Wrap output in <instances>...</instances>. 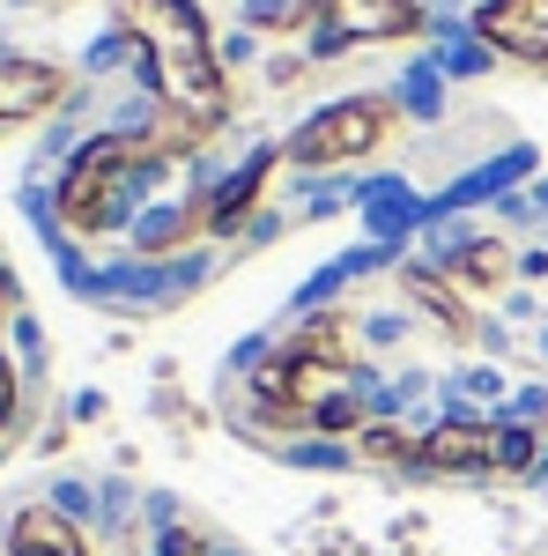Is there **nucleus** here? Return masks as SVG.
<instances>
[{
	"label": "nucleus",
	"mask_w": 548,
	"mask_h": 556,
	"mask_svg": "<svg viewBox=\"0 0 548 556\" xmlns=\"http://www.w3.org/2000/svg\"><path fill=\"white\" fill-rule=\"evenodd\" d=\"M15 424V371H8V356H0V430Z\"/></svg>",
	"instance_id": "18"
},
{
	"label": "nucleus",
	"mask_w": 548,
	"mask_h": 556,
	"mask_svg": "<svg viewBox=\"0 0 548 556\" xmlns=\"http://www.w3.org/2000/svg\"><path fill=\"white\" fill-rule=\"evenodd\" d=\"M474 38L519 67H548V0H482Z\"/></svg>",
	"instance_id": "5"
},
{
	"label": "nucleus",
	"mask_w": 548,
	"mask_h": 556,
	"mask_svg": "<svg viewBox=\"0 0 548 556\" xmlns=\"http://www.w3.org/2000/svg\"><path fill=\"white\" fill-rule=\"evenodd\" d=\"M112 15L156 75V104L193 112L201 127L230 119V83H222V60H215L208 15L193 0H112Z\"/></svg>",
	"instance_id": "1"
},
{
	"label": "nucleus",
	"mask_w": 548,
	"mask_h": 556,
	"mask_svg": "<svg viewBox=\"0 0 548 556\" xmlns=\"http://www.w3.org/2000/svg\"><path fill=\"white\" fill-rule=\"evenodd\" d=\"M267 178H275V156H253L238 178H222L208 193V223H215V238H230V230H245V215L259 208V193H267Z\"/></svg>",
	"instance_id": "10"
},
{
	"label": "nucleus",
	"mask_w": 548,
	"mask_h": 556,
	"mask_svg": "<svg viewBox=\"0 0 548 556\" xmlns=\"http://www.w3.org/2000/svg\"><path fill=\"white\" fill-rule=\"evenodd\" d=\"M445 275H453L460 290H497V282L511 275V253L497 245V238H467L460 253H453V267H445Z\"/></svg>",
	"instance_id": "13"
},
{
	"label": "nucleus",
	"mask_w": 548,
	"mask_h": 556,
	"mask_svg": "<svg viewBox=\"0 0 548 556\" xmlns=\"http://www.w3.org/2000/svg\"><path fill=\"white\" fill-rule=\"evenodd\" d=\"M356 453L379 460V468H408V460H422V438H408L400 424H364L356 430Z\"/></svg>",
	"instance_id": "15"
},
{
	"label": "nucleus",
	"mask_w": 548,
	"mask_h": 556,
	"mask_svg": "<svg viewBox=\"0 0 548 556\" xmlns=\"http://www.w3.org/2000/svg\"><path fill=\"white\" fill-rule=\"evenodd\" d=\"M164 556H215V549L201 542V534H186V527H178V534H164Z\"/></svg>",
	"instance_id": "17"
},
{
	"label": "nucleus",
	"mask_w": 548,
	"mask_h": 556,
	"mask_svg": "<svg viewBox=\"0 0 548 556\" xmlns=\"http://www.w3.org/2000/svg\"><path fill=\"white\" fill-rule=\"evenodd\" d=\"M60 97H67V67H52V60H30V52H8V60H0V127L44 119Z\"/></svg>",
	"instance_id": "6"
},
{
	"label": "nucleus",
	"mask_w": 548,
	"mask_h": 556,
	"mask_svg": "<svg viewBox=\"0 0 548 556\" xmlns=\"http://www.w3.org/2000/svg\"><path fill=\"white\" fill-rule=\"evenodd\" d=\"M201 230H215L208 223V193L186 201V208H164L156 223H141V253H178V245H193Z\"/></svg>",
	"instance_id": "12"
},
{
	"label": "nucleus",
	"mask_w": 548,
	"mask_h": 556,
	"mask_svg": "<svg viewBox=\"0 0 548 556\" xmlns=\"http://www.w3.org/2000/svg\"><path fill=\"white\" fill-rule=\"evenodd\" d=\"M290 356L327 364V371H348V356H356V342H348V312H311V319L290 334Z\"/></svg>",
	"instance_id": "11"
},
{
	"label": "nucleus",
	"mask_w": 548,
	"mask_h": 556,
	"mask_svg": "<svg viewBox=\"0 0 548 556\" xmlns=\"http://www.w3.org/2000/svg\"><path fill=\"white\" fill-rule=\"evenodd\" d=\"M327 45H400L422 30V0H304Z\"/></svg>",
	"instance_id": "4"
},
{
	"label": "nucleus",
	"mask_w": 548,
	"mask_h": 556,
	"mask_svg": "<svg viewBox=\"0 0 548 556\" xmlns=\"http://www.w3.org/2000/svg\"><path fill=\"white\" fill-rule=\"evenodd\" d=\"M311 430H364V401H356V393H334V401L311 416Z\"/></svg>",
	"instance_id": "16"
},
{
	"label": "nucleus",
	"mask_w": 548,
	"mask_h": 556,
	"mask_svg": "<svg viewBox=\"0 0 548 556\" xmlns=\"http://www.w3.org/2000/svg\"><path fill=\"white\" fill-rule=\"evenodd\" d=\"M541 460V430L526 424H489V468L497 475H526Z\"/></svg>",
	"instance_id": "14"
},
{
	"label": "nucleus",
	"mask_w": 548,
	"mask_h": 556,
	"mask_svg": "<svg viewBox=\"0 0 548 556\" xmlns=\"http://www.w3.org/2000/svg\"><path fill=\"white\" fill-rule=\"evenodd\" d=\"M416 468H430V475L489 468V424H467V416H453V424L422 430V460H416Z\"/></svg>",
	"instance_id": "8"
},
{
	"label": "nucleus",
	"mask_w": 548,
	"mask_h": 556,
	"mask_svg": "<svg viewBox=\"0 0 548 556\" xmlns=\"http://www.w3.org/2000/svg\"><path fill=\"white\" fill-rule=\"evenodd\" d=\"M8 556H89V534L60 505H23L8 519Z\"/></svg>",
	"instance_id": "7"
},
{
	"label": "nucleus",
	"mask_w": 548,
	"mask_h": 556,
	"mask_svg": "<svg viewBox=\"0 0 548 556\" xmlns=\"http://www.w3.org/2000/svg\"><path fill=\"white\" fill-rule=\"evenodd\" d=\"M385 134H393V104L385 97H341L327 112H311L304 127L290 134V164L304 172H334V164H356V156H371Z\"/></svg>",
	"instance_id": "3"
},
{
	"label": "nucleus",
	"mask_w": 548,
	"mask_h": 556,
	"mask_svg": "<svg viewBox=\"0 0 548 556\" xmlns=\"http://www.w3.org/2000/svg\"><path fill=\"white\" fill-rule=\"evenodd\" d=\"M400 290H408V298H416L422 312L453 334V342H474V304L460 298V282H453V275H437V267H408V275H400Z\"/></svg>",
	"instance_id": "9"
},
{
	"label": "nucleus",
	"mask_w": 548,
	"mask_h": 556,
	"mask_svg": "<svg viewBox=\"0 0 548 556\" xmlns=\"http://www.w3.org/2000/svg\"><path fill=\"white\" fill-rule=\"evenodd\" d=\"M156 164V149L141 141V134H97L75 149V164L60 178V223L75 230V238H97V230H112L119 215H127V186Z\"/></svg>",
	"instance_id": "2"
}]
</instances>
